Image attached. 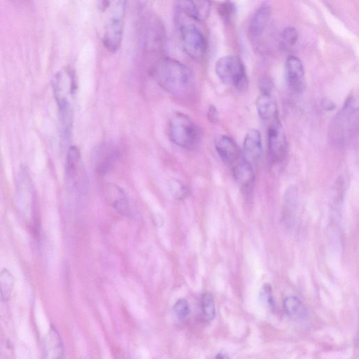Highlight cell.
Returning a JSON list of instances; mask_svg holds the SVG:
<instances>
[{
    "instance_id": "cell-21",
    "label": "cell",
    "mask_w": 359,
    "mask_h": 359,
    "mask_svg": "<svg viewBox=\"0 0 359 359\" xmlns=\"http://www.w3.org/2000/svg\"><path fill=\"white\" fill-rule=\"evenodd\" d=\"M201 309L205 319L211 320L215 316V306L212 294L206 292L201 296Z\"/></svg>"
},
{
    "instance_id": "cell-28",
    "label": "cell",
    "mask_w": 359,
    "mask_h": 359,
    "mask_svg": "<svg viewBox=\"0 0 359 359\" xmlns=\"http://www.w3.org/2000/svg\"><path fill=\"white\" fill-rule=\"evenodd\" d=\"M208 119L212 123H216L219 119V113L214 105H210L207 114Z\"/></svg>"
},
{
    "instance_id": "cell-29",
    "label": "cell",
    "mask_w": 359,
    "mask_h": 359,
    "mask_svg": "<svg viewBox=\"0 0 359 359\" xmlns=\"http://www.w3.org/2000/svg\"><path fill=\"white\" fill-rule=\"evenodd\" d=\"M321 106L325 111H332L335 109V103L328 98H324L321 102Z\"/></svg>"
},
{
    "instance_id": "cell-19",
    "label": "cell",
    "mask_w": 359,
    "mask_h": 359,
    "mask_svg": "<svg viewBox=\"0 0 359 359\" xmlns=\"http://www.w3.org/2000/svg\"><path fill=\"white\" fill-rule=\"evenodd\" d=\"M283 309L285 313L291 318H300L304 313V308L302 302L295 296H288L283 301Z\"/></svg>"
},
{
    "instance_id": "cell-20",
    "label": "cell",
    "mask_w": 359,
    "mask_h": 359,
    "mask_svg": "<svg viewBox=\"0 0 359 359\" xmlns=\"http://www.w3.org/2000/svg\"><path fill=\"white\" fill-rule=\"evenodd\" d=\"M14 285V277L6 269L0 271V294L4 299L9 298Z\"/></svg>"
},
{
    "instance_id": "cell-14",
    "label": "cell",
    "mask_w": 359,
    "mask_h": 359,
    "mask_svg": "<svg viewBox=\"0 0 359 359\" xmlns=\"http://www.w3.org/2000/svg\"><path fill=\"white\" fill-rule=\"evenodd\" d=\"M271 16V8L267 5L260 6L252 15L249 25L252 36L259 37L264 32Z\"/></svg>"
},
{
    "instance_id": "cell-18",
    "label": "cell",
    "mask_w": 359,
    "mask_h": 359,
    "mask_svg": "<svg viewBox=\"0 0 359 359\" xmlns=\"http://www.w3.org/2000/svg\"><path fill=\"white\" fill-rule=\"evenodd\" d=\"M80 165V151L77 147L71 146L68 149L66 161V172L68 177H74L79 173Z\"/></svg>"
},
{
    "instance_id": "cell-26",
    "label": "cell",
    "mask_w": 359,
    "mask_h": 359,
    "mask_svg": "<svg viewBox=\"0 0 359 359\" xmlns=\"http://www.w3.org/2000/svg\"><path fill=\"white\" fill-rule=\"evenodd\" d=\"M273 82L267 75H262L258 80V88L261 93L271 94L273 90Z\"/></svg>"
},
{
    "instance_id": "cell-22",
    "label": "cell",
    "mask_w": 359,
    "mask_h": 359,
    "mask_svg": "<svg viewBox=\"0 0 359 359\" xmlns=\"http://www.w3.org/2000/svg\"><path fill=\"white\" fill-rule=\"evenodd\" d=\"M168 187L172 195L177 199L182 200L187 196V187L177 179L170 178L168 180Z\"/></svg>"
},
{
    "instance_id": "cell-8",
    "label": "cell",
    "mask_w": 359,
    "mask_h": 359,
    "mask_svg": "<svg viewBox=\"0 0 359 359\" xmlns=\"http://www.w3.org/2000/svg\"><path fill=\"white\" fill-rule=\"evenodd\" d=\"M285 77L290 90L301 94L305 89V74L302 61L296 56L290 55L285 65Z\"/></svg>"
},
{
    "instance_id": "cell-16",
    "label": "cell",
    "mask_w": 359,
    "mask_h": 359,
    "mask_svg": "<svg viewBox=\"0 0 359 359\" xmlns=\"http://www.w3.org/2000/svg\"><path fill=\"white\" fill-rule=\"evenodd\" d=\"M106 198L109 204L120 213L126 212L128 209V202L123 191L114 184L106 187Z\"/></svg>"
},
{
    "instance_id": "cell-30",
    "label": "cell",
    "mask_w": 359,
    "mask_h": 359,
    "mask_svg": "<svg viewBox=\"0 0 359 359\" xmlns=\"http://www.w3.org/2000/svg\"><path fill=\"white\" fill-rule=\"evenodd\" d=\"M154 222L156 223V224L158 226H161V222L163 224V217H161V215H158L157 216H155L154 217Z\"/></svg>"
},
{
    "instance_id": "cell-13",
    "label": "cell",
    "mask_w": 359,
    "mask_h": 359,
    "mask_svg": "<svg viewBox=\"0 0 359 359\" xmlns=\"http://www.w3.org/2000/svg\"><path fill=\"white\" fill-rule=\"evenodd\" d=\"M118 150L114 145L104 143L100 145L95 152V166L97 172H107L118 157Z\"/></svg>"
},
{
    "instance_id": "cell-23",
    "label": "cell",
    "mask_w": 359,
    "mask_h": 359,
    "mask_svg": "<svg viewBox=\"0 0 359 359\" xmlns=\"http://www.w3.org/2000/svg\"><path fill=\"white\" fill-rule=\"evenodd\" d=\"M259 299L264 306L271 309H273L274 299L272 288L269 284L265 283L262 285L259 292Z\"/></svg>"
},
{
    "instance_id": "cell-4",
    "label": "cell",
    "mask_w": 359,
    "mask_h": 359,
    "mask_svg": "<svg viewBox=\"0 0 359 359\" xmlns=\"http://www.w3.org/2000/svg\"><path fill=\"white\" fill-rule=\"evenodd\" d=\"M218 78L226 85H232L240 90L248 87V77L244 65L238 55H228L218 59L215 63Z\"/></svg>"
},
{
    "instance_id": "cell-6",
    "label": "cell",
    "mask_w": 359,
    "mask_h": 359,
    "mask_svg": "<svg viewBox=\"0 0 359 359\" xmlns=\"http://www.w3.org/2000/svg\"><path fill=\"white\" fill-rule=\"evenodd\" d=\"M269 152L273 162L283 161L286 156L287 144L286 136L278 119L272 120L267 133Z\"/></svg>"
},
{
    "instance_id": "cell-17",
    "label": "cell",
    "mask_w": 359,
    "mask_h": 359,
    "mask_svg": "<svg viewBox=\"0 0 359 359\" xmlns=\"http://www.w3.org/2000/svg\"><path fill=\"white\" fill-rule=\"evenodd\" d=\"M233 175L236 182L243 188H248L254 181L252 164L244 158L233 167Z\"/></svg>"
},
{
    "instance_id": "cell-1",
    "label": "cell",
    "mask_w": 359,
    "mask_h": 359,
    "mask_svg": "<svg viewBox=\"0 0 359 359\" xmlns=\"http://www.w3.org/2000/svg\"><path fill=\"white\" fill-rule=\"evenodd\" d=\"M154 75L164 90L178 99H188L194 93L193 72L180 61L171 58L159 60L154 67Z\"/></svg>"
},
{
    "instance_id": "cell-27",
    "label": "cell",
    "mask_w": 359,
    "mask_h": 359,
    "mask_svg": "<svg viewBox=\"0 0 359 359\" xmlns=\"http://www.w3.org/2000/svg\"><path fill=\"white\" fill-rule=\"evenodd\" d=\"M234 11V5L231 1H224L219 6L218 12L225 21L230 19Z\"/></svg>"
},
{
    "instance_id": "cell-11",
    "label": "cell",
    "mask_w": 359,
    "mask_h": 359,
    "mask_svg": "<svg viewBox=\"0 0 359 359\" xmlns=\"http://www.w3.org/2000/svg\"><path fill=\"white\" fill-rule=\"evenodd\" d=\"M210 5L207 1H178L175 7V10L199 22L208 17Z\"/></svg>"
},
{
    "instance_id": "cell-7",
    "label": "cell",
    "mask_w": 359,
    "mask_h": 359,
    "mask_svg": "<svg viewBox=\"0 0 359 359\" xmlns=\"http://www.w3.org/2000/svg\"><path fill=\"white\" fill-rule=\"evenodd\" d=\"M75 88V77L70 69L65 68L57 73L53 80V91L58 107L72 104Z\"/></svg>"
},
{
    "instance_id": "cell-9",
    "label": "cell",
    "mask_w": 359,
    "mask_h": 359,
    "mask_svg": "<svg viewBox=\"0 0 359 359\" xmlns=\"http://www.w3.org/2000/svg\"><path fill=\"white\" fill-rule=\"evenodd\" d=\"M17 195L20 210L27 216L32 212L34 197L32 181L25 168H22L18 174Z\"/></svg>"
},
{
    "instance_id": "cell-31",
    "label": "cell",
    "mask_w": 359,
    "mask_h": 359,
    "mask_svg": "<svg viewBox=\"0 0 359 359\" xmlns=\"http://www.w3.org/2000/svg\"><path fill=\"white\" fill-rule=\"evenodd\" d=\"M215 359H229V358L226 353H219L215 357Z\"/></svg>"
},
{
    "instance_id": "cell-15",
    "label": "cell",
    "mask_w": 359,
    "mask_h": 359,
    "mask_svg": "<svg viewBox=\"0 0 359 359\" xmlns=\"http://www.w3.org/2000/svg\"><path fill=\"white\" fill-rule=\"evenodd\" d=\"M256 108L263 120H273L278 116L276 103L271 94L261 93L256 100Z\"/></svg>"
},
{
    "instance_id": "cell-2",
    "label": "cell",
    "mask_w": 359,
    "mask_h": 359,
    "mask_svg": "<svg viewBox=\"0 0 359 359\" xmlns=\"http://www.w3.org/2000/svg\"><path fill=\"white\" fill-rule=\"evenodd\" d=\"M175 23L184 51L191 59L200 61L206 51V40L198 22L175 10Z\"/></svg>"
},
{
    "instance_id": "cell-3",
    "label": "cell",
    "mask_w": 359,
    "mask_h": 359,
    "mask_svg": "<svg viewBox=\"0 0 359 359\" xmlns=\"http://www.w3.org/2000/svg\"><path fill=\"white\" fill-rule=\"evenodd\" d=\"M168 135L176 145L188 149H196L201 142V132L198 125L187 115L177 112L170 119Z\"/></svg>"
},
{
    "instance_id": "cell-12",
    "label": "cell",
    "mask_w": 359,
    "mask_h": 359,
    "mask_svg": "<svg viewBox=\"0 0 359 359\" xmlns=\"http://www.w3.org/2000/svg\"><path fill=\"white\" fill-rule=\"evenodd\" d=\"M243 154L245 159L250 163L259 160L262 154V143L260 132L257 129H250L244 138Z\"/></svg>"
},
{
    "instance_id": "cell-24",
    "label": "cell",
    "mask_w": 359,
    "mask_h": 359,
    "mask_svg": "<svg viewBox=\"0 0 359 359\" xmlns=\"http://www.w3.org/2000/svg\"><path fill=\"white\" fill-rule=\"evenodd\" d=\"M173 311L179 318H185L190 313L189 302L184 299H178L173 306Z\"/></svg>"
},
{
    "instance_id": "cell-25",
    "label": "cell",
    "mask_w": 359,
    "mask_h": 359,
    "mask_svg": "<svg viewBox=\"0 0 359 359\" xmlns=\"http://www.w3.org/2000/svg\"><path fill=\"white\" fill-rule=\"evenodd\" d=\"M298 39V33L294 27H287L282 33V39L287 46H294Z\"/></svg>"
},
{
    "instance_id": "cell-10",
    "label": "cell",
    "mask_w": 359,
    "mask_h": 359,
    "mask_svg": "<svg viewBox=\"0 0 359 359\" xmlns=\"http://www.w3.org/2000/svg\"><path fill=\"white\" fill-rule=\"evenodd\" d=\"M215 147L219 156L227 165L233 167L243 158L237 144L227 135L217 136L215 140Z\"/></svg>"
},
{
    "instance_id": "cell-5",
    "label": "cell",
    "mask_w": 359,
    "mask_h": 359,
    "mask_svg": "<svg viewBox=\"0 0 359 359\" xmlns=\"http://www.w3.org/2000/svg\"><path fill=\"white\" fill-rule=\"evenodd\" d=\"M126 8V1H118L113 5L103 36V44L109 52L117 51L121 46Z\"/></svg>"
}]
</instances>
